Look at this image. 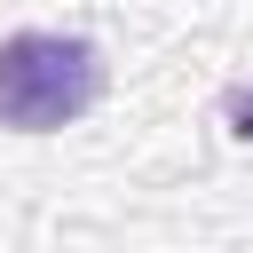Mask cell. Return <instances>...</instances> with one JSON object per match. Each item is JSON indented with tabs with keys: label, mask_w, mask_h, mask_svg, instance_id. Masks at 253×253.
Wrapping results in <instances>:
<instances>
[{
	"label": "cell",
	"mask_w": 253,
	"mask_h": 253,
	"mask_svg": "<svg viewBox=\"0 0 253 253\" xmlns=\"http://www.w3.org/2000/svg\"><path fill=\"white\" fill-rule=\"evenodd\" d=\"M111 87V63L79 32H8L0 40V126L8 134H63Z\"/></svg>",
	"instance_id": "obj_1"
},
{
	"label": "cell",
	"mask_w": 253,
	"mask_h": 253,
	"mask_svg": "<svg viewBox=\"0 0 253 253\" xmlns=\"http://www.w3.org/2000/svg\"><path fill=\"white\" fill-rule=\"evenodd\" d=\"M221 119H229V134H237V142H253V79H237V87L221 95Z\"/></svg>",
	"instance_id": "obj_2"
}]
</instances>
